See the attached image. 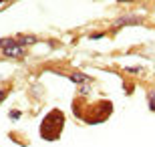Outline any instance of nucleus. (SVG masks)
I'll use <instances>...</instances> for the list:
<instances>
[{"label": "nucleus", "instance_id": "obj_5", "mask_svg": "<svg viewBox=\"0 0 155 147\" xmlns=\"http://www.w3.org/2000/svg\"><path fill=\"white\" fill-rule=\"evenodd\" d=\"M16 42H18L20 46L32 45V42H36V36H28V34H24V36H16Z\"/></svg>", "mask_w": 155, "mask_h": 147}, {"label": "nucleus", "instance_id": "obj_8", "mask_svg": "<svg viewBox=\"0 0 155 147\" xmlns=\"http://www.w3.org/2000/svg\"><path fill=\"white\" fill-rule=\"evenodd\" d=\"M10 119H12V121L20 119V111H14V109H12V111H10Z\"/></svg>", "mask_w": 155, "mask_h": 147}, {"label": "nucleus", "instance_id": "obj_6", "mask_svg": "<svg viewBox=\"0 0 155 147\" xmlns=\"http://www.w3.org/2000/svg\"><path fill=\"white\" fill-rule=\"evenodd\" d=\"M147 103H149L151 111H155V89H151L149 93H147Z\"/></svg>", "mask_w": 155, "mask_h": 147}, {"label": "nucleus", "instance_id": "obj_2", "mask_svg": "<svg viewBox=\"0 0 155 147\" xmlns=\"http://www.w3.org/2000/svg\"><path fill=\"white\" fill-rule=\"evenodd\" d=\"M0 48H2V55L8 57V58H22L26 55L24 46L18 45L14 36H10V38H0Z\"/></svg>", "mask_w": 155, "mask_h": 147}, {"label": "nucleus", "instance_id": "obj_7", "mask_svg": "<svg viewBox=\"0 0 155 147\" xmlns=\"http://www.w3.org/2000/svg\"><path fill=\"white\" fill-rule=\"evenodd\" d=\"M127 73H133V75H139V73H145L143 67H125Z\"/></svg>", "mask_w": 155, "mask_h": 147}, {"label": "nucleus", "instance_id": "obj_9", "mask_svg": "<svg viewBox=\"0 0 155 147\" xmlns=\"http://www.w3.org/2000/svg\"><path fill=\"white\" fill-rule=\"evenodd\" d=\"M6 95H8V89H2V91H0V101H4Z\"/></svg>", "mask_w": 155, "mask_h": 147}, {"label": "nucleus", "instance_id": "obj_3", "mask_svg": "<svg viewBox=\"0 0 155 147\" xmlns=\"http://www.w3.org/2000/svg\"><path fill=\"white\" fill-rule=\"evenodd\" d=\"M141 22H143V18L137 16V14H123V16L115 18L113 26L115 28H123V26H135V24H141Z\"/></svg>", "mask_w": 155, "mask_h": 147}, {"label": "nucleus", "instance_id": "obj_1", "mask_svg": "<svg viewBox=\"0 0 155 147\" xmlns=\"http://www.w3.org/2000/svg\"><path fill=\"white\" fill-rule=\"evenodd\" d=\"M63 127H64L63 111L52 109L51 113L42 119V123H40V137L46 139V141H57L61 137V133H63Z\"/></svg>", "mask_w": 155, "mask_h": 147}, {"label": "nucleus", "instance_id": "obj_10", "mask_svg": "<svg viewBox=\"0 0 155 147\" xmlns=\"http://www.w3.org/2000/svg\"><path fill=\"white\" fill-rule=\"evenodd\" d=\"M101 36H103V34H101V32H95V34H89V38H101Z\"/></svg>", "mask_w": 155, "mask_h": 147}, {"label": "nucleus", "instance_id": "obj_4", "mask_svg": "<svg viewBox=\"0 0 155 147\" xmlns=\"http://www.w3.org/2000/svg\"><path fill=\"white\" fill-rule=\"evenodd\" d=\"M67 77H69L75 85H79V87H89L91 83H95V81H93L89 75H85V73H69Z\"/></svg>", "mask_w": 155, "mask_h": 147}, {"label": "nucleus", "instance_id": "obj_11", "mask_svg": "<svg viewBox=\"0 0 155 147\" xmlns=\"http://www.w3.org/2000/svg\"><path fill=\"white\" fill-rule=\"evenodd\" d=\"M117 2H137V0H117Z\"/></svg>", "mask_w": 155, "mask_h": 147}, {"label": "nucleus", "instance_id": "obj_12", "mask_svg": "<svg viewBox=\"0 0 155 147\" xmlns=\"http://www.w3.org/2000/svg\"><path fill=\"white\" fill-rule=\"evenodd\" d=\"M0 2H4V0H0Z\"/></svg>", "mask_w": 155, "mask_h": 147}]
</instances>
